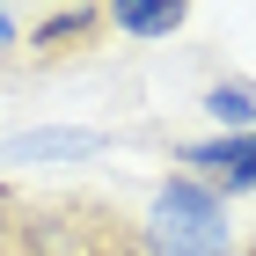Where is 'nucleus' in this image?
Instances as JSON below:
<instances>
[{
  "mask_svg": "<svg viewBox=\"0 0 256 256\" xmlns=\"http://www.w3.org/2000/svg\"><path fill=\"white\" fill-rule=\"evenodd\" d=\"M0 256H146V234L118 198L0 183Z\"/></svg>",
  "mask_w": 256,
  "mask_h": 256,
  "instance_id": "obj_1",
  "label": "nucleus"
},
{
  "mask_svg": "<svg viewBox=\"0 0 256 256\" xmlns=\"http://www.w3.org/2000/svg\"><path fill=\"white\" fill-rule=\"evenodd\" d=\"M139 234H146V256H242L234 227H227V198L205 190V183L183 176V168L154 190Z\"/></svg>",
  "mask_w": 256,
  "mask_h": 256,
  "instance_id": "obj_2",
  "label": "nucleus"
},
{
  "mask_svg": "<svg viewBox=\"0 0 256 256\" xmlns=\"http://www.w3.org/2000/svg\"><path fill=\"white\" fill-rule=\"evenodd\" d=\"M176 168L198 176L205 190H220V198H249V190H256V132L190 139V146H176Z\"/></svg>",
  "mask_w": 256,
  "mask_h": 256,
  "instance_id": "obj_3",
  "label": "nucleus"
},
{
  "mask_svg": "<svg viewBox=\"0 0 256 256\" xmlns=\"http://www.w3.org/2000/svg\"><path fill=\"white\" fill-rule=\"evenodd\" d=\"M110 30V8H52V15L30 30V66H52V59H74Z\"/></svg>",
  "mask_w": 256,
  "mask_h": 256,
  "instance_id": "obj_4",
  "label": "nucleus"
},
{
  "mask_svg": "<svg viewBox=\"0 0 256 256\" xmlns=\"http://www.w3.org/2000/svg\"><path fill=\"white\" fill-rule=\"evenodd\" d=\"M110 146V132H80V124H44V132H15L0 146L8 168H37V161H96Z\"/></svg>",
  "mask_w": 256,
  "mask_h": 256,
  "instance_id": "obj_5",
  "label": "nucleus"
},
{
  "mask_svg": "<svg viewBox=\"0 0 256 256\" xmlns=\"http://www.w3.org/2000/svg\"><path fill=\"white\" fill-rule=\"evenodd\" d=\"M183 22H190L183 0H118L110 8V30H124V37H176Z\"/></svg>",
  "mask_w": 256,
  "mask_h": 256,
  "instance_id": "obj_6",
  "label": "nucleus"
},
{
  "mask_svg": "<svg viewBox=\"0 0 256 256\" xmlns=\"http://www.w3.org/2000/svg\"><path fill=\"white\" fill-rule=\"evenodd\" d=\"M205 110L220 118V132H256V80H212Z\"/></svg>",
  "mask_w": 256,
  "mask_h": 256,
  "instance_id": "obj_7",
  "label": "nucleus"
},
{
  "mask_svg": "<svg viewBox=\"0 0 256 256\" xmlns=\"http://www.w3.org/2000/svg\"><path fill=\"white\" fill-rule=\"evenodd\" d=\"M15 30H22V22L8 15V8H0V52H8V44H15Z\"/></svg>",
  "mask_w": 256,
  "mask_h": 256,
  "instance_id": "obj_8",
  "label": "nucleus"
},
{
  "mask_svg": "<svg viewBox=\"0 0 256 256\" xmlns=\"http://www.w3.org/2000/svg\"><path fill=\"white\" fill-rule=\"evenodd\" d=\"M242 256H256V242H249V249H242Z\"/></svg>",
  "mask_w": 256,
  "mask_h": 256,
  "instance_id": "obj_9",
  "label": "nucleus"
}]
</instances>
